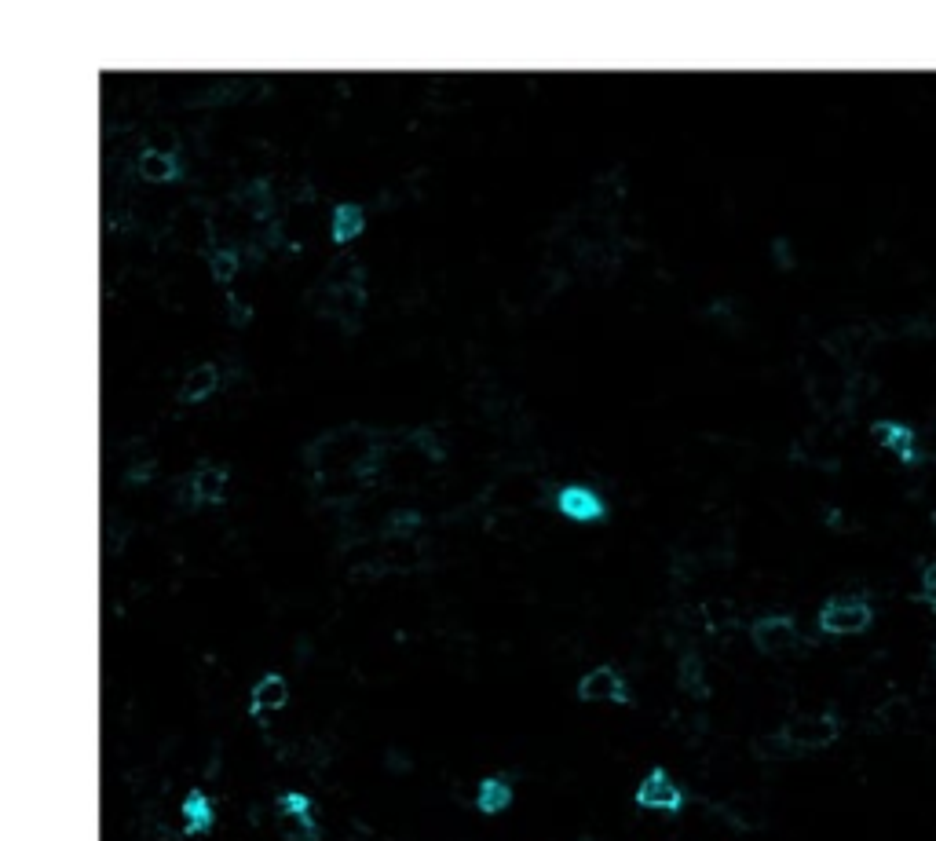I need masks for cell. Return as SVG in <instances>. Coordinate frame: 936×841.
<instances>
[{"instance_id": "cell-16", "label": "cell", "mask_w": 936, "mask_h": 841, "mask_svg": "<svg viewBox=\"0 0 936 841\" xmlns=\"http://www.w3.org/2000/svg\"><path fill=\"white\" fill-rule=\"evenodd\" d=\"M871 436H874V443H878V447L893 450V454L904 461V465H915V461H918L915 432H911L907 425H900V421H874Z\"/></svg>"}, {"instance_id": "cell-8", "label": "cell", "mask_w": 936, "mask_h": 841, "mask_svg": "<svg viewBox=\"0 0 936 841\" xmlns=\"http://www.w3.org/2000/svg\"><path fill=\"white\" fill-rule=\"evenodd\" d=\"M779 732L801 754V750H823V746H830L838 739L841 724L830 710H823V714H794Z\"/></svg>"}, {"instance_id": "cell-14", "label": "cell", "mask_w": 936, "mask_h": 841, "mask_svg": "<svg viewBox=\"0 0 936 841\" xmlns=\"http://www.w3.org/2000/svg\"><path fill=\"white\" fill-rule=\"evenodd\" d=\"M512 801H516V787L501 772H490V776L479 779L476 794H472V805H476L479 816H501V812L512 809Z\"/></svg>"}, {"instance_id": "cell-3", "label": "cell", "mask_w": 936, "mask_h": 841, "mask_svg": "<svg viewBox=\"0 0 936 841\" xmlns=\"http://www.w3.org/2000/svg\"><path fill=\"white\" fill-rule=\"evenodd\" d=\"M231 202L234 209L253 220V224H271L282 209L278 202V183L271 172H253V176H242V180L231 187Z\"/></svg>"}, {"instance_id": "cell-10", "label": "cell", "mask_w": 936, "mask_h": 841, "mask_svg": "<svg viewBox=\"0 0 936 841\" xmlns=\"http://www.w3.org/2000/svg\"><path fill=\"white\" fill-rule=\"evenodd\" d=\"M289 699H293V684L286 681V673L278 670H267L264 677H256L253 688H249V706H245V714H249V721H267L271 714H282L289 706Z\"/></svg>"}, {"instance_id": "cell-2", "label": "cell", "mask_w": 936, "mask_h": 841, "mask_svg": "<svg viewBox=\"0 0 936 841\" xmlns=\"http://www.w3.org/2000/svg\"><path fill=\"white\" fill-rule=\"evenodd\" d=\"M183 494L194 509H220L231 498V469L224 461L198 454L183 472Z\"/></svg>"}, {"instance_id": "cell-17", "label": "cell", "mask_w": 936, "mask_h": 841, "mask_svg": "<svg viewBox=\"0 0 936 841\" xmlns=\"http://www.w3.org/2000/svg\"><path fill=\"white\" fill-rule=\"evenodd\" d=\"M205 267H209V282L220 289L234 286L238 275H242V253L234 245H209L205 253Z\"/></svg>"}, {"instance_id": "cell-19", "label": "cell", "mask_w": 936, "mask_h": 841, "mask_svg": "<svg viewBox=\"0 0 936 841\" xmlns=\"http://www.w3.org/2000/svg\"><path fill=\"white\" fill-rule=\"evenodd\" d=\"M768 256H772V264H776L779 271H790V267H794V249H790V238L787 235L772 238V242H768Z\"/></svg>"}, {"instance_id": "cell-11", "label": "cell", "mask_w": 936, "mask_h": 841, "mask_svg": "<svg viewBox=\"0 0 936 841\" xmlns=\"http://www.w3.org/2000/svg\"><path fill=\"white\" fill-rule=\"evenodd\" d=\"M746 633L761 655H787L790 648H798V622L790 615H761Z\"/></svg>"}, {"instance_id": "cell-5", "label": "cell", "mask_w": 936, "mask_h": 841, "mask_svg": "<svg viewBox=\"0 0 936 841\" xmlns=\"http://www.w3.org/2000/svg\"><path fill=\"white\" fill-rule=\"evenodd\" d=\"M871 622L874 607L863 597H830L816 615L819 633H827V637H856L863 629H871Z\"/></svg>"}, {"instance_id": "cell-1", "label": "cell", "mask_w": 936, "mask_h": 841, "mask_svg": "<svg viewBox=\"0 0 936 841\" xmlns=\"http://www.w3.org/2000/svg\"><path fill=\"white\" fill-rule=\"evenodd\" d=\"M556 516L567 523H578V527H604L611 520V501L596 483L585 480H567L556 487L553 494Z\"/></svg>"}, {"instance_id": "cell-4", "label": "cell", "mask_w": 936, "mask_h": 841, "mask_svg": "<svg viewBox=\"0 0 936 841\" xmlns=\"http://www.w3.org/2000/svg\"><path fill=\"white\" fill-rule=\"evenodd\" d=\"M578 703L589 706H633V692H629V681L622 677L618 666L611 662H596L593 670H585L575 684Z\"/></svg>"}, {"instance_id": "cell-9", "label": "cell", "mask_w": 936, "mask_h": 841, "mask_svg": "<svg viewBox=\"0 0 936 841\" xmlns=\"http://www.w3.org/2000/svg\"><path fill=\"white\" fill-rule=\"evenodd\" d=\"M370 231V209L355 198H341V202L330 205V216H326V238H330L337 249H351L355 242H362Z\"/></svg>"}, {"instance_id": "cell-7", "label": "cell", "mask_w": 936, "mask_h": 841, "mask_svg": "<svg viewBox=\"0 0 936 841\" xmlns=\"http://www.w3.org/2000/svg\"><path fill=\"white\" fill-rule=\"evenodd\" d=\"M132 172H136V180L147 183V187H172V183L187 180V161H183V154H176V150L147 143V147H139L136 161H132Z\"/></svg>"}, {"instance_id": "cell-15", "label": "cell", "mask_w": 936, "mask_h": 841, "mask_svg": "<svg viewBox=\"0 0 936 841\" xmlns=\"http://www.w3.org/2000/svg\"><path fill=\"white\" fill-rule=\"evenodd\" d=\"M673 677H677V692L681 695H688V699H695V703L710 699L706 662H702V655L695 648H684L681 655H677V670H673Z\"/></svg>"}, {"instance_id": "cell-6", "label": "cell", "mask_w": 936, "mask_h": 841, "mask_svg": "<svg viewBox=\"0 0 936 841\" xmlns=\"http://www.w3.org/2000/svg\"><path fill=\"white\" fill-rule=\"evenodd\" d=\"M633 805L644 812H662V816H677L684 809V790L677 787V779L662 765H651L644 779L633 790Z\"/></svg>"}, {"instance_id": "cell-13", "label": "cell", "mask_w": 936, "mask_h": 841, "mask_svg": "<svg viewBox=\"0 0 936 841\" xmlns=\"http://www.w3.org/2000/svg\"><path fill=\"white\" fill-rule=\"evenodd\" d=\"M180 823L187 838H202L216 827V801L202 787H191L180 801Z\"/></svg>"}, {"instance_id": "cell-18", "label": "cell", "mask_w": 936, "mask_h": 841, "mask_svg": "<svg viewBox=\"0 0 936 841\" xmlns=\"http://www.w3.org/2000/svg\"><path fill=\"white\" fill-rule=\"evenodd\" d=\"M275 809L286 823L315 820V801H311V794H304V790H282L275 798Z\"/></svg>"}, {"instance_id": "cell-12", "label": "cell", "mask_w": 936, "mask_h": 841, "mask_svg": "<svg viewBox=\"0 0 936 841\" xmlns=\"http://www.w3.org/2000/svg\"><path fill=\"white\" fill-rule=\"evenodd\" d=\"M220 384H224V370H220V362H216V359L194 362L191 370L180 377V384H176V403H180V406L209 403V399L220 392Z\"/></svg>"}, {"instance_id": "cell-21", "label": "cell", "mask_w": 936, "mask_h": 841, "mask_svg": "<svg viewBox=\"0 0 936 841\" xmlns=\"http://www.w3.org/2000/svg\"><path fill=\"white\" fill-rule=\"evenodd\" d=\"M922 597H929L936 604V564L922 567Z\"/></svg>"}, {"instance_id": "cell-20", "label": "cell", "mask_w": 936, "mask_h": 841, "mask_svg": "<svg viewBox=\"0 0 936 841\" xmlns=\"http://www.w3.org/2000/svg\"><path fill=\"white\" fill-rule=\"evenodd\" d=\"M286 841H322L319 820H293V823H286Z\"/></svg>"}]
</instances>
